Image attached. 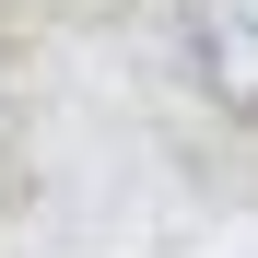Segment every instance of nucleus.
<instances>
[{"label":"nucleus","mask_w":258,"mask_h":258,"mask_svg":"<svg viewBox=\"0 0 258 258\" xmlns=\"http://www.w3.org/2000/svg\"><path fill=\"white\" fill-rule=\"evenodd\" d=\"M188 71L223 117H258V0H188Z\"/></svg>","instance_id":"nucleus-1"}]
</instances>
